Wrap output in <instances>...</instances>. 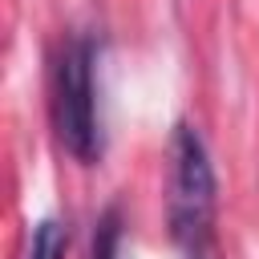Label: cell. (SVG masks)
Here are the masks:
<instances>
[{
  "instance_id": "1",
  "label": "cell",
  "mask_w": 259,
  "mask_h": 259,
  "mask_svg": "<svg viewBox=\"0 0 259 259\" xmlns=\"http://www.w3.org/2000/svg\"><path fill=\"white\" fill-rule=\"evenodd\" d=\"M219 178L198 125L178 121L166 150V227L182 259H206L214 243Z\"/></svg>"
},
{
  "instance_id": "2",
  "label": "cell",
  "mask_w": 259,
  "mask_h": 259,
  "mask_svg": "<svg viewBox=\"0 0 259 259\" xmlns=\"http://www.w3.org/2000/svg\"><path fill=\"white\" fill-rule=\"evenodd\" d=\"M97 45L89 32H69L53 57V130L57 142L81 162L101 158V117H97Z\"/></svg>"
},
{
  "instance_id": "3",
  "label": "cell",
  "mask_w": 259,
  "mask_h": 259,
  "mask_svg": "<svg viewBox=\"0 0 259 259\" xmlns=\"http://www.w3.org/2000/svg\"><path fill=\"white\" fill-rule=\"evenodd\" d=\"M69 251V231L61 219H40L32 227V239H28V259H65Z\"/></svg>"
},
{
  "instance_id": "4",
  "label": "cell",
  "mask_w": 259,
  "mask_h": 259,
  "mask_svg": "<svg viewBox=\"0 0 259 259\" xmlns=\"http://www.w3.org/2000/svg\"><path fill=\"white\" fill-rule=\"evenodd\" d=\"M93 259H121V210L109 206L93 231Z\"/></svg>"
}]
</instances>
